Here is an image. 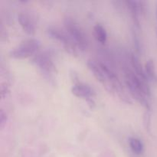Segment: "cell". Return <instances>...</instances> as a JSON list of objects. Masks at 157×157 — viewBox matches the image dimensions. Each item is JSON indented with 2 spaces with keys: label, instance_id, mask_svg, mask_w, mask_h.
Here are the masks:
<instances>
[{
  "label": "cell",
  "instance_id": "cell-1",
  "mask_svg": "<svg viewBox=\"0 0 157 157\" xmlns=\"http://www.w3.org/2000/svg\"><path fill=\"white\" fill-rule=\"evenodd\" d=\"M125 83L131 96L147 110H150L148 98L150 97V87L147 81L140 79L131 71L125 72Z\"/></svg>",
  "mask_w": 157,
  "mask_h": 157
},
{
  "label": "cell",
  "instance_id": "cell-2",
  "mask_svg": "<svg viewBox=\"0 0 157 157\" xmlns=\"http://www.w3.org/2000/svg\"><path fill=\"white\" fill-rule=\"evenodd\" d=\"M64 27L66 32L75 41L78 47L83 51L86 50L88 47V38L79 24L72 18H66L64 19Z\"/></svg>",
  "mask_w": 157,
  "mask_h": 157
},
{
  "label": "cell",
  "instance_id": "cell-3",
  "mask_svg": "<svg viewBox=\"0 0 157 157\" xmlns=\"http://www.w3.org/2000/svg\"><path fill=\"white\" fill-rule=\"evenodd\" d=\"M41 46V42L36 38H29L20 43L15 48L11 51L10 57L14 59H25L32 56Z\"/></svg>",
  "mask_w": 157,
  "mask_h": 157
},
{
  "label": "cell",
  "instance_id": "cell-4",
  "mask_svg": "<svg viewBox=\"0 0 157 157\" xmlns=\"http://www.w3.org/2000/svg\"><path fill=\"white\" fill-rule=\"evenodd\" d=\"M47 33L49 38L61 42L68 53L73 55H76L77 48L78 47L67 32L59 28L51 27L48 29Z\"/></svg>",
  "mask_w": 157,
  "mask_h": 157
},
{
  "label": "cell",
  "instance_id": "cell-5",
  "mask_svg": "<svg viewBox=\"0 0 157 157\" xmlns=\"http://www.w3.org/2000/svg\"><path fill=\"white\" fill-rule=\"evenodd\" d=\"M87 65L88 67L89 70L91 71V73L93 74L94 78L97 79V81L101 82L104 85V87H105V88L107 90H109L110 92L112 91L111 85H110V81H109L107 77L106 76L105 73L104 72L103 69L101 68L100 64H98V63L94 62L93 61H88L87 63Z\"/></svg>",
  "mask_w": 157,
  "mask_h": 157
},
{
  "label": "cell",
  "instance_id": "cell-6",
  "mask_svg": "<svg viewBox=\"0 0 157 157\" xmlns=\"http://www.w3.org/2000/svg\"><path fill=\"white\" fill-rule=\"evenodd\" d=\"M33 62L44 71L47 73H52L55 71V65L48 53L41 52L35 55L33 58Z\"/></svg>",
  "mask_w": 157,
  "mask_h": 157
},
{
  "label": "cell",
  "instance_id": "cell-7",
  "mask_svg": "<svg viewBox=\"0 0 157 157\" xmlns=\"http://www.w3.org/2000/svg\"><path fill=\"white\" fill-rule=\"evenodd\" d=\"M71 93L78 98L89 100L93 99L96 95L94 90L88 84L84 83H76L71 88Z\"/></svg>",
  "mask_w": 157,
  "mask_h": 157
},
{
  "label": "cell",
  "instance_id": "cell-8",
  "mask_svg": "<svg viewBox=\"0 0 157 157\" xmlns=\"http://www.w3.org/2000/svg\"><path fill=\"white\" fill-rule=\"evenodd\" d=\"M126 4H127L129 11H130V15H131L135 26L140 29V15L144 12V6L142 5V2L129 0V1L126 2Z\"/></svg>",
  "mask_w": 157,
  "mask_h": 157
},
{
  "label": "cell",
  "instance_id": "cell-9",
  "mask_svg": "<svg viewBox=\"0 0 157 157\" xmlns=\"http://www.w3.org/2000/svg\"><path fill=\"white\" fill-rule=\"evenodd\" d=\"M18 21L22 30L29 35H34L35 28L34 23L29 15L24 12H20L18 15Z\"/></svg>",
  "mask_w": 157,
  "mask_h": 157
},
{
  "label": "cell",
  "instance_id": "cell-10",
  "mask_svg": "<svg viewBox=\"0 0 157 157\" xmlns=\"http://www.w3.org/2000/svg\"><path fill=\"white\" fill-rule=\"evenodd\" d=\"M130 61H131V64L133 66V69L135 70L136 72V75L139 77L140 79L144 80V81H148V78H147V75H146L145 70L143 68L142 64L140 61L139 58L134 54H132L131 56H130Z\"/></svg>",
  "mask_w": 157,
  "mask_h": 157
},
{
  "label": "cell",
  "instance_id": "cell-11",
  "mask_svg": "<svg viewBox=\"0 0 157 157\" xmlns=\"http://www.w3.org/2000/svg\"><path fill=\"white\" fill-rule=\"evenodd\" d=\"M145 73L149 81L153 83L157 82V75L155 63L153 59H150L145 64Z\"/></svg>",
  "mask_w": 157,
  "mask_h": 157
},
{
  "label": "cell",
  "instance_id": "cell-12",
  "mask_svg": "<svg viewBox=\"0 0 157 157\" xmlns=\"http://www.w3.org/2000/svg\"><path fill=\"white\" fill-rule=\"evenodd\" d=\"M94 36L101 44H104L107 42V33L106 29L101 24H96L94 27Z\"/></svg>",
  "mask_w": 157,
  "mask_h": 157
},
{
  "label": "cell",
  "instance_id": "cell-13",
  "mask_svg": "<svg viewBox=\"0 0 157 157\" xmlns=\"http://www.w3.org/2000/svg\"><path fill=\"white\" fill-rule=\"evenodd\" d=\"M129 145H130V147L133 153L135 154H142L143 152H144V144H143L142 141L137 138L130 137L129 139Z\"/></svg>",
  "mask_w": 157,
  "mask_h": 157
},
{
  "label": "cell",
  "instance_id": "cell-14",
  "mask_svg": "<svg viewBox=\"0 0 157 157\" xmlns=\"http://www.w3.org/2000/svg\"><path fill=\"white\" fill-rule=\"evenodd\" d=\"M150 122H151V115L150 110H147L144 115V126L147 131H150Z\"/></svg>",
  "mask_w": 157,
  "mask_h": 157
},
{
  "label": "cell",
  "instance_id": "cell-15",
  "mask_svg": "<svg viewBox=\"0 0 157 157\" xmlns=\"http://www.w3.org/2000/svg\"><path fill=\"white\" fill-rule=\"evenodd\" d=\"M6 121H7V115L5 113L4 110H2L0 111V126L1 127H3V126L6 123Z\"/></svg>",
  "mask_w": 157,
  "mask_h": 157
},
{
  "label": "cell",
  "instance_id": "cell-16",
  "mask_svg": "<svg viewBox=\"0 0 157 157\" xmlns=\"http://www.w3.org/2000/svg\"><path fill=\"white\" fill-rule=\"evenodd\" d=\"M156 20H157V5L156 6Z\"/></svg>",
  "mask_w": 157,
  "mask_h": 157
}]
</instances>
